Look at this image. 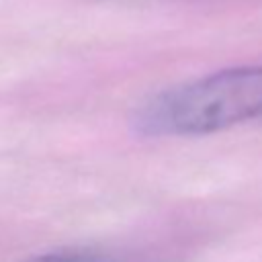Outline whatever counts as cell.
<instances>
[{
	"instance_id": "7a4b0ae2",
	"label": "cell",
	"mask_w": 262,
	"mask_h": 262,
	"mask_svg": "<svg viewBox=\"0 0 262 262\" xmlns=\"http://www.w3.org/2000/svg\"><path fill=\"white\" fill-rule=\"evenodd\" d=\"M23 262H117L108 256L100 254H80V252H66V254H43V256H33Z\"/></svg>"
},
{
	"instance_id": "6da1fadb",
	"label": "cell",
	"mask_w": 262,
	"mask_h": 262,
	"mask_svg": "<svg viewBox=\"0 0 262 262\" xmlns=\"http://www.w3.org/2000/svg\"><path fill=\"white\" fill-rule=\"evenodd\" d=\"M262 117V66L227 68L147 98L133 127L149 137L205 135Z\"/></svg>"
}]
</instances>
